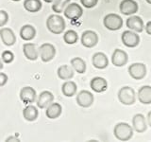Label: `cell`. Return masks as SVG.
<instances>
[{"mask_svg": "<svg viewBox=\"0 0 151 142\" xmlns=\"http://www.w3.org/2000/svg\"><path fill=\"white\" fill-rule=\"evenodd\" d=\"M23 6L28 12H38L41 11L42 5L41 0H25Z\"/></svg>", "mask_w": 151, "mask_h": 142, "instance_id": "27", "label": "cell"}, {"mask_svg": "<svg viewBox=\"0 0 151 142\" xmlns=\"http://www.w3.org/2000/svg\"><path fill=\"white\" fill-rule=\"evenodd\" d=\"M20 99L25 104H31L37 99L36 90L31 86H25L20 90Z\"/></svg>", "mask_w": 151, "mask_h": 142, "instance_id": "12", "label": "cell"}, {"mask_svg": "<svg viewBox=\"0 0 151 142\" xmlns=\"http://www.w3.org/2000/svg\"><path fill=\"white\" fill-rule=\"evenodd\" d=\"M56 56V49L55 46L49 44V43H45L39 47V57L44 63H48L52 61Z\"/></svg>", "mask_w": 151, "mask_h": 142, "instance_id": "6", "label": "cell"}, {"mask_svg": "<svg viewBox=\"0 0 151 142\" xmlns=\"http://www.w3.org/2000/svg\"><path fill=\"white\" fill-rule=\"evenodd\" d=\"M1 60L5 64H12L14 61V54L11 50H5L1 54Z\"/></svg>", "mask_w": 151, "mask_h": 142, "instance_id": "31", "label": "cell"}, {"mask_svg": "<svg viewBox=\"0 0 151 142\" xmlns=\"http://www.w3.org/2000/svg\"><path fill=\"white\" fill-rule=\"evenodd\" d=\"M78 33L73 30H67L63 35V41L67 45H74L78 42Z\"/></svg>", "mask_w": 151, "mask_h": 142, "instance_id": "29", "label": "cell"}, {"mask_svg": "<svg viewBox=\"0 0 151 142\" xmlns=\"http://www.w3.org/2000/svg\"><path fill=\"white\" fill-rule=\"evenodd\" d=\"M45 3H53L54 0H44Z\"/></svg>", "mask_w": 151, "mask_h": 142, "instance_id": "39", "label": "cell"}, {"mask_svg": "<svg viewBox=\"0 0 151 142\" xmlns=\"http://www.w3.org/2000/svg\"><path fill=\"white\" fill-rule=\"evenodd\" d=\"M65 21L63 16L60 14H51L46 19V28L53 34H60L65 30Z\"/></svg>", "mask_w": 151, "mask_h": 142, "instance_id": "1", "label": "cell"}, {"mask_svg": "<svg viewBox=\"0 0 151 142\" xmlns=\"http://www.w3.org/2000/svg\"><path fill=\"white\" fill-rule=\"evenodd\" d=\"M64 16L72 21H77L82 16L83 9L80 5L77 3H69L63 9Z\"/></svg>", "mask_w": 151, "mask_h": 142, "instance_id": "5", "label": "cell"}, {"mask_svg": "<svg viewBox=\"0 0 151 142\" xmlns=\"http://www.w3.org/2000/svg\"><path fill=\"white\" fill-rule=\"evenodd\" d=\"M146 2H147V4H151V0H145Z\"/></svg>", "mask_w": 151, "mask_h": 142, "instance_id": "40", "label": "cell"}, {"mask_svg": "<svg viewBox=\"0 0 151 142\" xmlns=\"http://www.w3.org/2000/svg\"><path fill=\"white\" fill-rule=\"evenodd\" d=\"M81 5L86 9L94 8L98 4V0H80Z\"/></svg>", "mask_w": 151, "mask_h": 142, "instance_id": "33", "label": "cell"}, {"mask_svg": "<svg viewBox=\"0 0 151 142\" xmlns=\"http://www.w3.org/2000/svg\"><path fill=\"white\" fill-rule=\"evenodd\" d=\"M103 25L109 30H119L123 27V19L116 13H109L103 19Z\"/></svg>", "mask_w": 151, "mask_h": 142, "instance_id": "4", "label": "cell"}, {"mask_svg": "<svg viewBox=\"0 0 151 142\" xmlns=\"http://www.w3.org/2000/svg\"><path fill=\"white\" fill-rule=\"evenodd\" d=\"M3 67H4V65H3V62H2L1 58H0V70L3 69Z\"/></svg>", "mask_w": 151, "mask_h": 142, "instance_id": "38", "label": "cell"}, {"mask_svg": "<svg viewBox=\"0 0 151 142\" xmlns=\"http://www.w3.org/2000/svg\"><path fill=\"white\" fill-rule=\"evenodd\" d=\"M23 117L27 121H35L39 117V111L38 108L34 105L28 104L23 110Z\"/></svg>", "mask_w": 151, "mask_h": 142, "instance_id": "24", "label": "cell"}, {"mask_svg": "<svg viewBox=\"0 0 151 142\" xmlns=\"http://www.w3.org/2000/svg\"><path fill=\"white\" fill-rule=\"evenodd\" d=\"M12 1H13V2H19V1H21V0H12Z\"/></svg>", "mask_w": 151, "mask_h": 142, "instance_id": "41", "label": "cell"}, {"mask_svg": "<svg viewBox=\"0 0 151 142\" xmlns=\"http://www.w3.org/2000/svg\"><path fill=\"white\" fill-rule=\"evenodd\" d=\"M113 135L115 138L120 141H127L133 136V129L127 122H119L114 126Z\"/></svg>", "mask_w": 151, "mask_h": 142, "instance_id": "2", "label": "cell"}, {"mask_svg": "<svg viewBox=\"0 0 151 142\" xmlns=\"http://www.w3.org/2000/svg\"><path fill=\"white\" fill-rule=\"evenodd\" d=\"M144 30H145L146 33H147L148 35H151V22L148 21L147 24H146V26L144 28Z\"/></svg>", "mask_w": 151, "mask_h": 142, "instance_id": "35", "label": "cell"}, {"mask_svg": "<svg viewBox=\"0 0 151 142\" xmlns=\"http://www.w3.org/2000/svg\"><path fill=\"white\" fill-rule=\"evenodd\" d=\"M121 41L125 46L133 49L139 45L140 36L132 30H125L121 35Z\"/></svg>", "mask_w": 151, "mask_h": 142, "instance_id": "8", "label": "cell"}, {"mask_svg": "<svg viewBox=\"0 0 151 142\" xmlns=\"http://www.w3.org/2000/svg\"><path fill=\"white\" fill-rule=\"evenodd\" d=\"M63 112V107L58 102H51L48 106L46 107L45 116L50 118V120H56L58 118Z\"/></svg>", "mask_w": 151, "mask_h": 142, "instance_id": "21", "label": "cell"}, {"mask_svg": "<svg viewBox=\"0 0 151 142\" xmlns=\"http://www.w3.org/2000/svg\"><path fill=\"white\" fill-rule=\"evenodd\" d=\"M129 62V55L126 51L116 49L111 55V63L116 67H122Z\"/></svg>", "mask_w": 151, "mask_h": 142, "instance_id": "11", "label": "cell"}, {"mask_svg": "<svg viewBox=\"0 0 151 142\" xmlns=\"http://www.w3.org/2000/svg\"><path fill=\"white\" fill-rule=\"evenodd\" d=\"M54 101V95L50 91H42L37 99V106L40 109H45Z\"/></svg>", "mask_w": 151, "mask_h": 142, "instance_id": "20", "label": "cell"}, {"mask_svg": "<svg viewBox=\"0 0 151 142\" xmlns=\"http://www.w3.org/2000/svg\"><path fill=\"white\" fill-rule=\"evenodd\" d=\"M6 141H20L19 140V138L18 137H16L15 135H11V136H9V137H7V139H6Z\"/></svg>", "mask_w": 151, "mask_h": 142, "instance_id": "36", "label": "cell"}, {"mask_svg": "<svg viewBox=\"0 0 151 142\" xmlns=\"http://www.w3.org/2000/svg\"><path fill=\"white\" fill-rule=\"evenodd\" d=\"M0 38L2 43L7 46H12L15 44L16 36L13 30L9 28H0Z\"/></svg>", "mask_w": 151, "mask_h": 142, "instance_id": "15", "label": "cell"}, {"mask_svg": "<svg viewBox=\"0 0 151 142\" xmlns=\"http://www.w3.org/2000/svg\"><path fill=\"white\" fill-rule=\"evenodd\" d=\"M20 34L21 39L24 41H31L36 36V28L32 25H24L20 28Z\"/></svg>", "mask_w": 151, "mask_h": 142, "instance_id": "23", "label": "cell"}, {"mask_svg": "<svg viewBox=\"0 0 151 142\" xmlns=\"http://www.w3.org/2000/svg\"><path fill=\"white\" fill-rule=\"evenodd\" d=\"M139 101L142 104H150L151 103V87L149 85H144L139 88L137 93Z\"/></svg>", "mask_w": 151, "mask_h": 142, "instance_id": "22", "label": "cell"}, {"mask_svg": "<svg viewBox=\"0 0 151 142\" xmlns=\"http://www.w3.org/2000/svg\"><path fill=\"white\" fill-rule=\"evenodd\" d=\"M71 0H54L52 5V11L56 13H60L63 12L65 7L70 3Z\"/></svg>", "mask_w": 151, "mask_h": 142, "instance_id": "30", "label": "cell"}, {"mask_svg": "<svg viewBox=\"0 0 151 142\" xmlns=\"http://www.w3.org/2000/svg\"><path fill=\"white\" fill-rule=\"evenodd\" d=\"M92 64L96 69H104L109 65V59L103 52H96L92 57Z\"/></svg>", "mask_w": 151, "mask_h": 142, "instance_id": "18", "label": "cell"}, {"mask_svg": "<svg viewBox=\"0 0 151 142\" xmlns=\"http://www.w3.org/2000/svg\"><path fill=\"white\" fill-rule=\"evenodd\" d=\"M146 118L142 114H136L132 117V129L137 133H144L147 129Z\"/></svg>", "mask_w": 151, "mask_h": 142, "instance_id": "17", "label": "cell"}, {"mask_svg": "<svg viewBox=\"0 0 151 142\" xmlns=\"http://www.w3.org/2000/svg\"><path fill=\"white\" fill-rule=\"evenodd\" d=\"M150 117H151V113L149 112L148 115H147V125H151V120H150Z\"/></svg>", "mask_w": 151, "mask_h": 142, "instance_id": "37", "label": "cell"}, {"mask_svg": "<svg viewBox=\"0 0 151 142\" xmlns=\"http://www.w3.org/2000/svg\"><path fill=\"white\" fill-rule=\"evenodd\" d=\"M129 76L134 79L136 80H143L145 76H146V66L145 64H142V63H134V64H131L129 66Z\"/></svg>", "mask_w": 151, "mask_h": 142, "instance_id": "7", "label": "cell"}, {"mask_svg": "<svg viewBox=\"0 0 151 142\" xmlns=\"http://www.w3.org/2000/svg\"><path fill=\"white\" fill-rule=\"evenodd\" d=\"M80 42L83 46L87 47V49H92L97 45L98 35L93 30H85L80 38Z\"/></svg>", "mask_w": 151, "mask_h": 142, "instance_id": "10", "label": "cell"}, {"mask_svg": "<svg viewBox=\"0 0 151 142\" xmlns=\"http://www.w3.org/2000/svg\"><path fill=\"white\" fill-rule=\"evenodd\" d=\"M23 53L29 61H36L39 58V47L33 43H26L23 46Z\"/></svg>", "mask_w": 151, "mask_h": 142, "instance_id": "16", "label": "cell"}, {"mask_svg": "<svg viewBox=\"0 0 151 142\" xmlns=\"http://www.w3.org/2000/svg\"><path fill=\"white\" fill-rule=\"evenodd\" d=\"M9 22V14L6 11H0V28H3Z\"/></svg>", "mask_w": 151, "mask_h": 142, "instance_id": "32", "label": "cell"}, {"mask_svg": "<svg viewBox=\"0 0 151 142\" xmlns=\"http://www.w3.org/2000/svg\"><path fill=\"white\" fill-rule=\"evenodd\" d=\"M78 90V86L76 84L75 82H72V80H68L65 82L63 85H61V92L64 95L65 97L71 98L76 95Z\"/></svg>", "mask_w": 151, "mask_h": 142, "instance_id": "26", "label": "cell"}, {"mask_svg": "<svg viewBox=\"0 0 151 142\" xmlns=\"http://www.w3.org/2000/svg\"><path fill=\"white\" fill-rule=\"evenodd\" d=\"M8 83V75L5 73H0V87L6 85Z\"/></svg>", "mask_w": 151, "mask_h": 142, "instance_id": "34", "label": "cell"}, {"mask_svg": "<svg viewBox=\"0 0 151 142\" xmlns=\"http://www.w3.org/2000/svg\"><path fill=\"white\" fill-rule=\"evenodd\" d=\"M90 86L93 91L96 93H102L105 92L108 88V83L106 79L102 77H94L90 82Z\"/></svg>", "mask_w": 151, "mask_h": 142, "instance_id": "19", "label": "cell"}, {"mask_svg": "<svg viewBox=\"0 0 151 142\" xmlns=\"http://www.w3.org/2000/svg\"><path fill=\"white\" fill-rule=\"evenodd\" d=\"M119 9L122 14L130 16L138 12L139 6L135 0H123L119 5Z\"/></svg>", "mask_w": 151, "mask_h": 142, "instance_id": "9", "label": "cell"}, {"mask_svg": "<svg viewBox=\"0 0 151 142\" xmlns=\"http://www.w3.org/2000/svg\"><path fill=\"white\" fill-rule=\"evenodd\" d=\"M118 99L124 105H132L136 101V92L130 86H124L118 91Z\"/></svg>", "mask_w": 151, "mask_h": 142, "instance_id": "3", "label": "cell"}, {"mask_svg": "<svg viewBox=\"0 0 151 142\" xmlns=\"http://www.w3.org/2000/svg\"><path fill=\"white\" fill-rule=\"evenodd\" d=\"M93 95L88 90H81L77 95L78 105L83 108H88L93 103Z\"/></svg>", "mask_w": 151, "mask_h": 142, "instance_id": "14", "label": "cell"}, {"mask_svg": "<svg viewBox=\"0 0 151 142\" xmlns=\"http://www.w3.org/2000/svg\"><path fill=\"white\" fill-rule=\"evenodd\" d=\"M71 65L72 68L78 74H83L86 72V63L80 57H75L71 60Z\"/></svg>", "mask_w": 151, "mask_h": 142, "instance_id": "28", "label": "cell"}, {"mask_svg": "<svg viewBox=\"0 0 151 142\" xmlns=\"http://www.w3.org/2000/svg\"><path fill=\"white\" fill-rule=\"evenodd\" d=\"M127 27L129 28L130 30L134 31L136 33H141L144 31V21L140 16L137 15H130L127 20Z\"/></svg>", "mask_w": 151, "mask_h": 142, "instance_id": "13", "label": "cell"}, {"mask_svg": "<svg viewBox=\"0 0 151 142\" xmlns=\"http://www.w3.org/2000/svg\"><path fill=\"white\" fill-rule=\"evenodd\" d=\"M57 74L60 80H67L74 77V69L67 64H63L57 70Z\"/></svg>", "mask_w": 151, "mask_h": 142, "instance_id": "25", "label": "cell"}]
</instances>
